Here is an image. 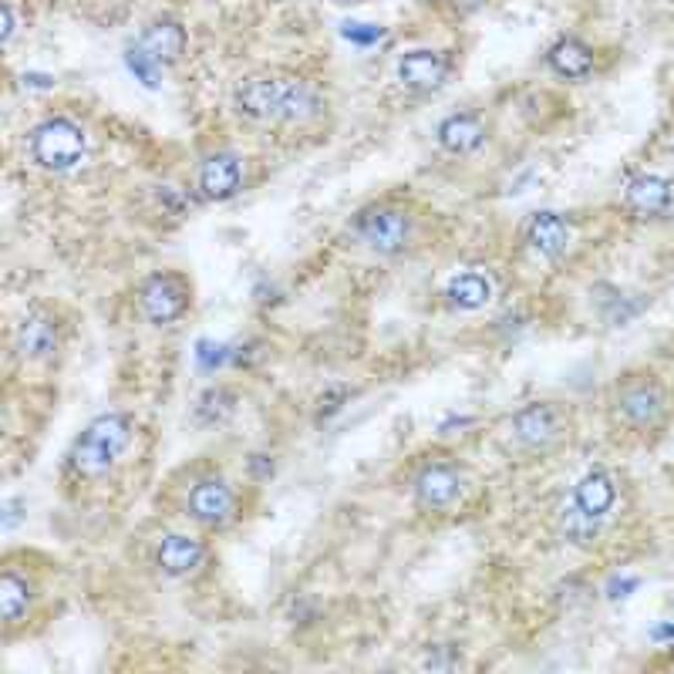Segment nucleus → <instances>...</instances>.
I'll return each instance as SVG.
<instances>
[{
    "mask_svg": "<svg viewBox=\"0 0 674 674\" xmlns=\"http://www.w3.org/2000/svg\"><path fill=\"white\" fill-rule=\"evenodd\" d=\"M234 105L240 116L264 126H300V122H310L320 111V95L297 75L260 71V75H247L237 85Z\"/></svg>",
    "mask_w": 674,
    "mask_h": 674,
    "instance_id": "f257e3e1",
    "label": "nucleus"
},
{
    "mask_svg": "<svg viewBox=\"0 0 674 674\" xmlns=\"http://www.w3.org/2000/svg\"><path fill=\"white\" fill-rule=\"evenodd\" d=\"M132 432L136 425L122 412L98 415L95 422L85 425V432L71 445V456H68L71 469L85 479H98L108 469H116V463L126 456V448L132 442Z\"/></svg>",
    "mask_w": 674,
    "mask_h": 674,
    "instance_id": "f03ea898",
    "label": "nucleus"
},
{
    "mask_svg": "<svg viewBox=\"0 0 674 674\" xmlns=\"http://www.w3.org/2000/svg\"><path fill=\"white\" fill-rule=\"evenodd\" d=\"M88 152L85 129L71 119H48L31 132V159L48 172L75 169Z\"/></svg>",
    "mask_w": 674,
    "mask_h": 674,
    "instance_id": "7ed1b4c3",
    "label": "nucleus"
},
{
    "mask_svg": "<svg viewBox=\"0 0 674 674\" xmlns=\"http://www.w3.org/2000/svg\"><path fill=\"white\" fill-rule=\"evenodd\" d=\"M355 230H358V237H361L371 250L391 257V254H402V250L408 247L412 219H408L405 209L381 202V206H368V209H361V212L355 216Z\"/></svg>",
    "mask_w": 674,
    "mask_h": 674,
    "instance_id": "20e7f679",
    "label": "nucleus"
},
{
    "mask_svg": "<svg viewBox=\"0 0 674 674\" xmlns=\"http://www.w3.org/2000/svg\"><path fill=\"white\" fill-rule=\"evenodd\" d=\"M617 415L631 428H654L667 415V391L654 378H627L617 388Z\"/></svg>",
    "mask_w": 674,
    "mask_h": 674,
    "instance_id": "39448f33",
    "label": "nucleus"
},
{
    "mask_svg": "<svg viewBox=\"0 0 674 674\" xmlns=\"http://www.w3.org/2000/svg\"><path fill=\"white\" fill-rule=\"evenodd\" d=\"M189 300H192V297H189V284H186V277H179V274H152V277L142 284V290H139L142 314H146L152 324H159V327L179 320V317L186 314Z\"/></svg>",
    "mask_w": 674,
    "mask_h": 674,
    "instance_id": "423d86ee",
    "label": "nucleus"
},
{
    "mask_svg": "<svg viewBox=\"0 0 674 674\" xmlns=\"http://www.w3.org/2000/svg\"><path fill=\"white\" fill-rule=\"evenodd\" d=\"M509 428L523 448H546L564 435V415H559L549 402H529L513 415Z\"/></svg>",
    "mask_w": 674,
    "mask_h": 674,
    "instance_id": "0eeeda50",
    "label": "nucleus"
},
{
    "mask_svg": "<svg viewBox=\"0 0 674 674\" xmlns=\"http://www.w3.org/2000/svg\"><path fill=\"white\" fill-rule=\"evenodd\" d=\"M189 516L202 526H227L237 516V493L222 479H199L189 493Z\"/></svg>",
    "mask_w": 674,
    "mask_h": 674,
    "instance_id": "6e6552de",
    "label": "nucleus"
},
{
    "mask_svg": "<svg viewBox=\"0 0 674 674\" xmlns=\"http://www.w3.org/2000/svg\"><path fill=\"white\" fill-rule=\"evenodd\" d=\"M463 493V473L453 463H432L415 479V499L425 509H445L453 506Z\"/></svg>",
    "mask_w": 674,
    "mask_h": 674,
    "instance_id": "1a4fd4ad",
    "label": "nucleus"
},
{
    "mask_svg": "<svg viewBox=\"0 0 674 674\" xmlns=\"http://www.w3.org/2000/svg\"><path fill=\"white\" fill-rule=\"evenodd\" d=\"M58 341H61V330H58V320L48 310L24 314V320L14 330V345H18L21 358H28V361L51 358L58 351Z\"/></svg>",
    "mask_w": 674,
    "mask_h": 674,
    "instance_id": "9d476101",
    "label": "nucleus"
},
{
    "mask_svg": "<svg viewBox=\"0 0 674 674\" xmlns=\"http://www.w3.org/2000/svg\"><path fill=\"white\" fill-rule=\"evenodd\" d=\"M244 186V166L230 152H216L199 166V192L212 202L234 199Z\"/></svg>",
    "mask_w": 674,
    "mask_h": 674,
    "instance_id": "9b49d317",
    "label": "nucleus"
},
{
    "mask_svg": "<svg viewBox=\"0 0 674 674\" xmlns=\"http://www.w3.org/2000/svg\"><path fill=\"white\" fill-rule=\"evenodd\" d=\"M571 244V222L564 219V212H553V209H539L529 216L526 222V247L536 257H559Z\"/></svg>",
    "mask_w": 674,
    "mask_h": 674,
    "instance_id": "f8f14e48",
    "label": "nucleus"
},
{
    "mask_svg": "<svg viewBox=\"0 0 674 674\" xmlns=\"http://www.w3.org/2000/svg\"><path fill=\"white\" fill-rule=\"evenodd\" d=\"M202 556H206V546L196 536L169 533V536H162V543L156 549V564L166 577H189L202 567Z\"/></svg>",
    "mask_w": 674,
    "mask_h": 674,
    "instance_id": "ddd939ff",
    "label": "nucleus"
},
{
    "mask_svg": "<svg viewBox=\"0 0 674 674\" xmlns=\"http://www.w3.org/2000/svg\"><path fill=\"white\" fill-rule=\"evenodd\" d=\"M445 75H448V58L432 48L408 51L398 61V81L412 91H432L445 81Z\"/></svg>",
    "mask_w": 674,
    "mask_h": 674,
    "instance_id": "4468645a",
    "label": "nucleus"
},
{
    "mask_svg": "<svg viewBox=\"0 0 674 674\" xmlns=\"http://www.w3.org/2000/svg\"><path fill=\"white\" fill-rule=\"evenodd\" d=\"M624 202L634 209V212H644V216H657V212H667L674 206V182L664 179V176H654V172H644V176H634L624 189Z\"/></svg>",
    "mask_w": 674,
    "mask_h": 674,
    "instance_id": "2eb2a0df",
    "label": "nucleus"
},
{
    "mask_svg": "<svg viewBox=\"0 0 674 674\" xmlns=\"http://www.w3.org/2000/svg\"><path fill=\"white\" fill-rule=\"evenodd\" d=\"M435 136H438V146L448 156H469L486 142V126L476 116H469V111H459V116L442 119Z\"/></svg>",
    "mask_w": 674,
    "mask_h": 674,
    "instance_id": "dca6fc26",
    "label": "nucleus"
},
{
    "mask_svg": "<svg viewBox=\"0 0 674 674\" xmlns=\"http://www.w3.org/2000/svg\"><path fill=\"white\" fill-rule=\"evenodd\" d=\"M614 503H617V483L604 469H591L574 489V506L591 519H604L614 509Z\"/></svg>",
    "mask_w": 674,
    "mask_h": 674,
    "instance_id": "f3484780",
    "label": "nucleus"
},
{
    "mask_svg": "<svg viewBox=\"0 0 674 674\" xmlns=\"http://www.w3.org/2000/svg\"><path fill=\"white\" fill-rule=\"evenodd\" d=\"M136 48L146 51L156 65H172L186 51V31L176 21H159L142 34V41Z\"/></svg>",
    "mask_w": 674,
    "mask_h": 674,
    "instance_id": "a211bd4d",
    "label": "nucleus"
},
{
    "mask_svg": "<svg viewBox=\"0 0 674 674\" xmlns=\"http://www.w3.org/2000/svg\"><path fill=\"white\" fill-rule=\"evenodd\" d=\"M546 65L559 78H587L594 71V51L584 41H577V38H564V41H556L549 48Z\"/></svg>",
    "mask_w": 674,
    "mask_h": 674,
    "instance_id": "6ab92c4d",
    "label": "nucleus"
},
{
    "mask_svg": "<svg viewBox=\"0 0 674 674\" xmlns=\"http://www.w3.org/2000/svg\"><path fill=\"white\" fill-rule=\"evenodd\" d=\"M445 297H448V304L459 307V310H479V307L489 304V297H493V284H489L486 274L469 270V274H459V277L448 280Z\"/></svg>",
    "mask_w": 674,
    "mask_h": 674,
    "instance_id": "aec40b11",
    "label": "nucleus"
},
{
    "mask_svg": "<svg viewBox=\"0 0 674 674\" xmlns=\"http://www.w3.org/2000/svg\"><path fill=\"white\" fill-rule=\"evenodd\" d=\"M31 607V587L28 581H21L18 574H4L0 577V614H4L8 624H18Z\"/></svg>",
    "mask_w": 674,
    "mask_h": 674,
    "instance_id": "412c9836",
    "label": "nucleus"
},
{
    "mask_svg": "<svg viewBox=\"0 0 674 674\" xmlns=\"http://www.w3.org/2000/svg\"><path fill=\"white\" fill-rule=\"evenodd\" d=\"M196 412H199L202 422H219L222 415H230V412H234V395H230V391H222V388L206 391Z\"/></svg>",
    "mask_w": 674,
    "mask_h": 674,
    "instance_id": "4be33fe9",
    "label": "nucleus"
},
{
    "mask_svg": "<svg viewBox=\"0 0 674 674\" xmlns=\"http://www.w3.org/2000/svg\"><path fill=\"white\" fill-rule=\"evenodd\" d=\"M129 68H132V75L142 81V85H149V88H156L159 85V75H162V65H156L146 51H139V48H132L129 51Z\"/></svg>",
    "mask_w": 674,
    "mask_h": 674,
    "instance_id": "5701e85b",
    "label": "nucleus"
},
{
    "mask_svg": "<svg viewBox=\"0 0 674 674\" xmlns=\"http://www.w3.org/2000/svg\"><path fill=\"white\" fill-rule=\"evenodd\" d=\"M381 34L385 31L378 24H345V38L355 44H375V41H381Z\"/></svg>",
    "mask_w": 674,
    "mask_h": 674,
    "instance_id": "b1692460",
    "label": "nucleus"
},
{
    "mask_svg": "<svg viewBox=\"0 0 674 674\" xmlns=\"http://www.w3.org/2000/svg\"><path fill=\"white\" fill-rule=\"evenodd\" d=\"M348 398V388H334L320 398V418H330L334 412H341V402Z\"/></svg>",
    "mask_w": 674,
    "mask_h": 674,
    "instance_id": "393cba45",
    "label": "nucleus"
},
{
    "mask_svg": "<svg viewBox=\"0 0 674 674\" xmlns=\"http://www.w3.org/2000/svg\"><path fill=\"white\" fill-rule=\"evenodd\" d=\"M250 469H254V476H257V479H264V476H270V473H274V463H270L267 456H254V459H250Z\"/></svg>",
    "mask_w": 674,
    "mask_h": 674,
    "instance_id": "a878e982",
    "label": "nucleus"
},
{
    "mask_svg": "<svg viewBox=\"0 0 674 674\" xmlns=\"http://www.w3.org/2000/svg\"><path fill=\"white\" fill-rule=\"evenodd\" d=\"M14 24H18V21H14V8H11V4H4V41H11V38H14Z\"/></svg>",
    "mask_w": 674,
    "mask_h": 674,
    "instance_id": "bb28decb",
    "label": "nucleus"
},
{
    "mask_svg": "<svg viewBox=\"0 0 674 674\" xmlns=\"http://www.w3.org/2000/svg\"><path fill=\"white\" fill-rule=\"evenodd\" d=\"M657 637H671V641H674V627H671V624L657 627Z\"/></svg>",
    "mask_w": 674,
    "mask_h": 674,
    "instance_id": "cd10ccee",
    "label": "nucleus"
},
{
    "mask_svg": "<svg viewBox=\"0 0 674 674\" xmlns=\"http://www.w3.org/2000/svg\"><path fill=\"white\" fill-rule=\"evenodd\" d=\"M671 152H674V146H671Z\"/></svg>",
    "mask_w": 674,
    "mask_h": 674,
    "instance_id": "c85d7f7f",
    "label": "nucleus"
}]
</instances>
